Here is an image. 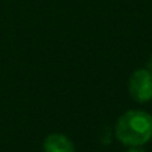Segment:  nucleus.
Here are the masks:
<instances>
[{
  "label": "nucleus",
  "mask_w": 152,
  "mask_h": 152,
  "mask_svg": "<svg viewBox=\"0 0 152 152\" xmlns=\"http://www.w3.org/2000/svg\"><path fill=\"white\" fill-rule=\"evenodd\" d=\"M43 152H75V147L66 135L51 133L43 141Z\"/></svg>",
  "instance_id": "nucleus-3"
},
{
  "label": "nucleus",
  "mask_w": 152,
  "mask_h": 152,
  "mask_svg": "<svg viewBox=\"0 0 152 152\" xmlns=\"http://www.w3.org/2000/svg\"><path fill=\"white\" fill-rule=\"evenodd\" d=\"M125 152H145L143 147H128Z\"/></svg>",
  "instance_id": "nucleus-4"
},
{
  "label": "nucleus",
  "mask_w": 152,
  "mask_h": 152,
  "mask_svg": "<svg viewBox=\"0 0 152 152\" xmlns=\"http://www.w3.org/2000/svg\"><path fill=\"white\" fill-rule=\"evenodd\" d=\"M145 69H148L149 72L152 73V54L149 55V58H148V61H147V67Z\"/></svg>",
  "instance_id": "nucleus-5"
},
{
  "label": "nucleus",
  "mask_w": 152,
  "mask_h": 152,
  "mask_svg": "<svg viewBox=\"0 0 152 152\" xmlns=\"http://www.w3.org/2000/svg\"><path fill=\"white\" fill-rule=\"evenodd\" d=\"M128 92L139 104L152 101V73L145 67L135 70L128 81Z\"/></svg>",
  "instance_id": "nucleus-2"
},
{
  "label": "nucleus",
  "mask_w": 152,
  "mask_h": 152,
  "mask_svg": "<svg viewBox=\"0 0 152 152\" xmlns=\"http://www.w3.org/2000/svg\"><path fill=\"white\" fill-rule=\"evenodd\" d=\"M115 137L125 147H143L152 139V115L129 109L120 116L113 129Z\"/></svg>",
  "instance_id": "nucleus-1"
}]
</instances>
